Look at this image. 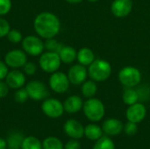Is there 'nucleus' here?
<instances>
[{
	"mask_svg": "<svg viewBox=\"0 0 150 149\" xmlns=\"http://www.w3.org/2000/svg\"><path fill=\"white\" fill-rule=\"evenodd\" d=\"M33 27L39 37L47 40L54 38L59 33L61 22L55 14L49 11H43L35 17Z\"/></svg>",
	"mask_w": 150,
	"mask_h": 149,
	"instance_id": "1",
	"label": "nucleus"
},
{
	"mask_svg": "<svg viewBox=\"0 0 150 149\" xmlns=\"http://www.w3.org/2000/svg\"><path fill=\"white\" fill-rule=\"evenodd\" d=\"M112 74L111 64L103 59H97L89 65L88 75L95 82H104L107 80Z\"/></svg>",
	"mask_w": 150,
	"mask_h": 149,
	"instance_id": "2",
	"label": "nucleus"
},
{
	"mask_svg": "<svg viewBox=\"0 0 150 149\" xmlns=\"http://www.w3.org/2000/svg\"><path fill=\"white\" fill-rule=\"evenodd\" d=\"M83 108L86 118L93 122H98L101 120L105 112L104 104L99 99L94 97L87 99L83 103Z\"/></svg>",
	"mask_w": 150,
	"mask_h": 149,
	"instance_id": "3",
	"label": "nucleus"
},
{
	"mask_svg": "<svg viewBox=\"0 0 150 149\" xmlns=\"http://www.w3.org/2000/svg\"><path fill=\"white\" fill-rule=\"evenodd\" d=\"M61 64V58L59 56V54L56 52L47 51L40 55L39 65L40 68L46 73L52 74L55 71H58Z\"/></svg>",
	"mask_w": 150,
	"mask_h": 149,
	"instance_id": "4",
	"label": "nucleus"
},
{
	"mask_svg": "<svg viewBox=\"0 0 150 149\" xmlns=\"http://www.w3.org/2000/svg\"><path fill=\"white\" fill-rule=\"evenodd\" d=\"M118 77L121 84L127 88H134L141 83L142 73L137 68L127 66L120 70Z\"/></svg>",
	"mask_w": 150,
	"mask_h": 149,
	"instance_id": "5",
	"label": "nucleus"
},
{
	"mask_svg": "<svg viewBox=\"0 0 150 149\" xmlns=\"http://www.w3.org/2000/svg\"><path fill=\"white\" fill-rule=\"evenodd\" d=\"M22 48L31 56H40L45 49L44 42L39 36L29 35L22 40Z\"/></svg>",
	"mask_w": 150,
	"mask_h": 149,
	"instance_id": "6",
	"label": "nucleus"
},
{
	"mask_svg": "<svg viewBox=\"0 0 150 149\" xmlns=\"http://www.w3.org/2000/svg\"><path fill=\"white\" fill-rule=\"evenodd\" d=\"M48 83L50 89L54 92L62 94L69 90L70 82L65 73L61 71H55L51 74L48 80Z\"/></svg>",
	"mask_w": 150,
	"mask_h": 149,
	"instance_id": "7",
	"label": "nucleus"
},
{
	"mask_svg": "<svg viewBox=\"0 0 150 149\" xmlns=\"http://www.w3.org/2000/svg\"><path fill=\"white\" fill-rule=\"evenodd\" d=\"M25 88L28 93L29 98L34 101L45 100L49 95V91L47 86L40 81H31L25 84Z\"/></svg>",
	"mask_w": 150,
	"mask_h": 149,
	"instance_id": "8",
	"label": "nucleus"
},
{
	"mask_svg": "<svg viewBox=\"0 0 150 149\" xmlns=\"http://www.w3.org/2000/svg\"><path fill=\"white\" fill-rule=\"evenodd\" d=\"M4 61L9 68L18 69L19 68H23V66L27 62V55L24 50L13 49L6 53Z\"/></svg>",
	"mask_w": 150,
	"mask_h": 149,
	"instance_id": "9",
	"label": "nucleus"
},
{
	"mask_svg": "<svg viewBox=\"0 0 150 149\" xmlns=\"http://www.w3.org/2000/svg\"><path fill=\"white\" fill-rule=\"evenodd\" d=\"M41 110L51 119L60 118L64 112L63 104L56 98H46L41 105Z\"/></svg>",
	"mask_w": 150,
	"mask_h": 149,
	"instance_id": "10",
	"label": "nucleus"
},
{
	"mask_svg": "<svg viewBox=\"0 0 150 149\" xmlns=\"http://www.w3.org/2000/svg\"><path fill=\"white\" fill-rule=\"evenodd\" d=\"M67 76L71 84L80 85L86 81L88 76V70L85 68V66L78 63L70 67Z\"/></svg>",
	"mask_w": 150,
	"mask_h": 149,
	"instance_id": "11",
	"label": "nucleus"
},
{
	"mask_svg": "<svg viewBox=\"0 0 150 149\" xmlns=\"http://www.w3.org/2000/svg\"><path fill=\"white\" fill-rule=\"evenodd\" d=\"M146 114L147 110L144 105L137 102L132 105H129L126 112V117L128 121L137 124L142 122L145 119Z\"/></svg>",
	"mask_w": 150,
	"mask_h": 149,
	"instance_id": "12",
	"label": "nucleus"
},
{
	"mask_svg": "<svg viewBox=\"0 0 150 149\" xmlns=\"http://www.w3.org/2000/svg\"><path fill=\"white\" fill-rule=\"evenodd\" d=\"M5 82L10 89H20L24 85H25V74L18 69H12L11 71L8 72L5 77Z\"/></svg>",
	"mask_w": 150,
	"mask_h": 149,
	"instance_id": "13",
	"label": "nucleus"
},
{
	"mask_svg": "<svg viewBox=\"0 0 150 149\" xmlns=\"http://www.w3.org/2000/svg\"><path fill=\"white\" fill-rule=\"evenodd\" d=\"M132 0H114L111 5V11L117 18H125L128 16L132 11Z\"/></svg>",
	"mask_w": 150,
	"mask_h": 149,
	"instance_id": "14",
	"label": "nucleus"
},
{
	"mask_svg": "<svg viewBox=\"0 0 150 149\" xmlns=\"http://www.w3.org/2000/svg\"><path fill=\"white\" fill-rule=\"evenodd\" d=\"M64 132L72 139L78 140L84 135V128L83 125L76 119H69L64 124Z\"/></svg>",
	"mask_w": 150,
	"mask_h": 149,
	"instance_id": "15",
	"label": "nucleus"
},
{
	"mask_svg": "<svg viewBox=\"0 0 150 149\" xmlns=\"http://www.w3.org/2000/svg\"><path fill=\"white\" fill-rule=\"evenodd\" d=\"M102 129L105 133L111 135V136H114V135L120 134L122 132L123 125L121 121H120L119 119H108L104 122Z\"/></svg>",
	"mask_w": 150,
	"mask_h": 149,
	"instance_id": "16",
	"label": "nucleus"
},
{
	"mask_svg": "<svg viewBox=\"0 0 150 149\" xmlns=\"http://www.w3.org/2000/svg\"><path fill=\"white\" fill-rule=\"evenodd\" d=\"M83 103L79 96L73 95L69 97L63 103L64 111L68 113H76L83 108Z\"/></svg>",
	"mask_w": 150,
	"mask_h": 149,
	"instance_id": "17",
	"label": "nucleus"
},
{
	"mask_svg": "<svg viewBox=\"0 0 150 149\" xmlns=\"http://www.w3.org/2000/svg\"><path fill=\"white\" fill-rule=\"evenodd\" d=\"M76 60L78 62L83 66L91 65L95 60V54L93 51L89 47H83L77 52Z\"/></svg>",
	"mask_w": 150,
	"mask_h": 149,
	"instance_id": "18",
	"label": "nucleus"
},
{
	"mask_svg": "<svg viewBox=\"0 0 150 149\" xmlns=\"http://www.w3.org/2000/svg\"><path fill=\"white\" fill-rule=\"evenodd\" d=\"M58 54L62 62L65 64H70L75 61V60H76L77 52L74 47L70 46H63Z\"/></svg>",
	"mask_w": 150,
	"mask_h": 149,
	"instance_id": "19",
	"label": "nucleus"
},
{
	"mask_svg": "<svg viewBox=\"0 0 150 149\" xmlns=\"http://www.w3.org/2000/svg\"><path fill=\"white\" fill-rule=\"evenodd\" d=\"M103 129L95 124H90L84 128V135L91 141H98L102 137Z\"/></svg>",
	"mask_w": 150,
	"mask_h": 149,
	"instance_id": "20",
	"label": "nucleus"
},
{
	"mask_svg": "<svg viewBox=\"0 0 150 149\" xmlns=\"http://www.w3.org/2000/svg\"><path fill=\"white\" fill-rule=\"evenodd\" d=\"M98 91V86L95 81L89 80L85 81L82 85V94L87 98L93 97Z\"/></svg>",
	"mask_w": 150,
	"mask_h": 149,
	"instance_id": "21",
	"label": "nucleus"
},
{
	"mask_svg": "<svg viewBox=\"0 0 150 149\" xmlns=\"http://www.w3.org/2000/svg\"><path fill=\"white\" fill-rule=\"evenodd\" d=\"M123 102L127 105H132L139 101V95L136 90L133 88H127L122 95Z\"/></svg>",
	"mask_w": 150,
	"mask_h": 149,
	"instance_id": "22",
	"label": "nucleus"
},
{
	"mask_svg": "<svg viewBox=\"0 0 150 149\" xmlns=\"http://www.w3.org/2000/svg\"><path fill=\"white\" fill-rule=\"evenodd\" d=\"M20 149H43L40 141L34 136L25 137Z\"/></svg>",
	"mask_w": 150,
	"mask_h": 149,
	"instance_id": "23",
	"label": "nucleus"
},
{
	"mask_svg": "<svg viewBox=\"0 0 150 149\" xmlns=\"http://www.w3.org/2000/svg\"><path fill=\"white\" fill-rule=\"evenodd\" d=\"M24 136L22 133H12L7 139V145L9 146L10 148L14 149H19L21 148L23 140H24Z\"/></svg>",
	"mask_w": 150,
	"mask_h": 149,
	"instance_id": "24",
	"label": "nucleus"
},
{
	"mask_svg": "<svg viewBox=\"0 0 150 149\" xmlns=\"http://www.w3.org/2000/svg\"><path fill=\"white\" fill-rule=\"evenodd\" d=\"M43 149H63L64 146L62 142L56 137H47L42 142Z\"/></svg>",
	"mask_w": 150,
	"mask_h": 149,
	"instance_id": "25",
	"label": "nucleus"
},
{
	"mask_svg": "<svg viewBox=\"0 0 150 149\" xmlns=\"http://www.w3.org/2000/svg\"><path fill=\"white\" fill-rule=\"evenodd\" d=\"M93 149H115V145L110 138L104 136L97 141Z\"/></svg>",
	"mask_w": 150,
	"mask_h": 149,
	"instance_id": "26",
	"label": "nucleus"
},
{
	"mask_svg": "<svg viewBox=\"0 0 150 149\" xmlns=\"http://www.w3.org/2000/svg\"><path fill=\"white\" fill-rule=\"evenodd\" d=\"M44 45H45V49H47V51H52V52H56V53H59L62 47H63L62 44L59 43L54 38L47 39L46 42H44Z\"/></svg>",
	"mask_w": 150,
	"mask_h": 149,
	"instance_id": "27",
	"label": "nucleus"
},
{
	"mask_svg": "<svg viewBox=\"0 0 150 149\" xmlns=\"http://www.w3.org/2000/svg\"><path fill=\"white\" fill-rule=\"evenodd\" d=\"M6 37L8 40L13 44H18L19 42H22V40H23L22 33L18 30H16V29H11Z\"/></svg>",
	"mask_w": 150,
	"mask_h": 149,
	"instance_id": "28",
	"label": "nucleus"
},
{
	"mask_svg": "<svg viewBox=\"0 0 150 149\" xmlns=\"http://www.w3.org/2000/svg\"><path fill=\"white\" fill-rule=\"evenodd\" d=\"M14 98H15V101L18 104H23L26 102V100L29 98V96L25 88L22 87L20 89L16 90V92L14 94Z\"/></svg>",
	"mask_w": 150,
	"mask_h": 149,
	"instance_id": "29",
	"label": "nucleus"
},
{
	"mask_svg": "<svg viewBox=\"0 0 150 149\" xmlns=\"http://www.w3.org/2000/svg\"><path fill=\"white\" fill-rule=\"evenodd\" d=\"M10 30H11V25L9 22L5 18L0 17V39L6 37Z\"/></svg>",
	"mask_w": 150,
	"mask_h": 149,
	"instance_id": "30",
	"label": "nucleus"
},
{
	"mask_svg": "<svg viewBox=\"0 0 150 149\" xmlns=\"http://www.w3.org/2000/svg\"><path fill=\"white\" fill-rule=\"evenodd\" d=\"M12 3L11 0H0V16L8 14L11 9Z\"/></svg>",
	"mask_w": 150,
	"mask_h": 149,
	"instance_id": "31",
	"label": "nucleus"
},
{
	"mask_svg": "<svg viewBox=\"0 0 150 149\" xmlns=\"http://www.w3.org/2000/svg\"><path fill=\"white\" fill-rule=\"evenodd\" d=\"M36 71H37V66L32 61H27L23 66V72L27 76H33L36 73Z\"/></svg>",
	"mask_w": 150,
	"mask_h": 149,
	"instance_id": "32",
	"label": "nucleus"
},
{
	"mask_svg": "<svg viewBox=\"0 0 150 149\" xmlns=\"http://www.w3.org/2000/svg\"><path fill=\"white\" fill-rule=\"evenodd\" d=\"M124 130H125V133L127 134V135H134L136 133H137V130H138V127H137V124L136 123H134V122H130L128 121L125 126H124Z\"/></svg>",
	"mask_w": 150,
	"mask_h": 149,
	"instance_id": "33",
	"label": "nucleus"
},
{
	"mask_svg": "<svg viewBox=\"0 0 150 149\" xmlns=\"http://www.w3.org/2000/svg\"><path fill=\"white\" fill-rule=\"evenodd\" d=\"M9 89L10 88L7 85L6 82H4V80H1L0 81V98H4L8 95Z\"/></svg>",
	"mask_w": 150,
	"mask_h": 149,
	"instance_id": "34",
	"label": "nucleus"
},
{
	"mask_svg": "<svg viewBox=\"0 0 150 149\" xmlns=\"http://www.w3.org/2000/svg\"><path fill=\"white\" fill-rule=\"evenodd\" d=\"M8 66L6 65V63L3 61H0V81L1 80H4L8 72H9V69H8Z\"/></svg>",
	"mask_w": 150,
	"mask_h": 149,
	"instance_id": "35",
	"label": "nucleus"
},
{
	"mask_svg": "<svg viewBox=\"0 0 150 149\" xmlns=\"http://www.w3.org/2000/svg\"><path fill=\"white\" fill-rule=\"evenodd\" d=\"M80 148H81L80 143H79L76 140L73 139V140H71V141H68V142H67V144L64 146V148L63 149H80Z\"/></svg>",
	"mask_w": 150,
	"mask_h": 149,
	"instance_id": "36",
	"label": "nucleus"
},
{
	"mask_svg": "<svg viewBox=\"0 0 150 149\" xmlns=\"http://www.w3.org/2000/svg\"><path fill=\"white\" fill-rule=\"evenodd\" d=\"M7 146V141L3 138H0V149H6Z\"/></svg>",
	"mask_w": 150,
	"mask_h": 149,
	"instance_id": "37",
	"label": "nucleus"
},
{
	"mask_svg": "<svg viewBox=\"0 0 150 149\" xmlns=\"http://www.w3.org/2000/svg\"><path fill=\"white\" fill-rule=\"evenodd\" d=\"M65 1L69 4H79V3L83 2V0H65Z\"/></svg>",
	"mask_w": 150,
	"mask_h": 149,
	"instance_id": "38",
	"label": "nucleus"
},
{
	"mask_svg": "<svg viewBox=\"0 0 150 149\" xmlns=\"http://www.w3.org/2000/svg\"><path fill=\"white\" fill-rule=\"evenodd\" d=\"M90 3H95V2H97L98 0H88Z\"/></svg>",
	"mask_w": 150,
	"mask_h": 149,
	"instance_id": "39",
	"label": "nucleus"
},
{
	"mask_svg": "<svg viewBox=\"0 0 150 149\" xmlns=\"http://www.w3.org/2000/svg\"><path fill=\"white\" fill-rule=\"evenodd\" d=\"M9 149H14V148H9Z\"/></svg>",
	"mask_w": 150,
	"mask_h": 149,
	"instance_id": "40",
	"label": "nucleus"
}]
</instances>
